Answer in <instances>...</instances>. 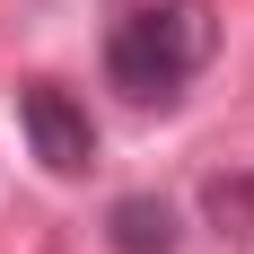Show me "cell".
Here are the masks:
<instances>
[{
  "label": "cell",
  "mask_w": 254,
  "mask_h": 254,
  "mask_svg": "<svg viewBox=\"0 0 254 254\" xmlns=\"http://www.w3.org/2000/svg\"><path fill=\"white\" fill-rule=\"evenodd\" d=\"M210 44H219L210 0H123L105 26V79L131 105H167L210 62Z\"/></svg>",
  "instance_id": "obj_1"
},
{
  "label": "cell",
  "mask_w": 254,
  "mask_h": 254,
  "mask_svg": "<svg viewBox=\"0 0 254 254\" xmlns=\"http://www.w3.org/2000/svg\"><path fill=\"white\" fill-rule=\"evenodd\" d=\"M26 131H35V158H44L53 176H79V167L97 158V131H88V114H79L62 88H35V97H26Z\"/></svg>",
  "instance_id": "obj_2"
},
{
  "label": "cell",
  "mask_w": 254,
  "mask_h": 254,
  "mask_svg": "<svg viewBox=\"0 0 254 254\" xmlns=\"http://www.w3.org/2000/svg\"><path fill=\"white\" fill-rule=\"evenodd\" d=\"M105 246L114 254H176V210L158 193H123L105 210Z\"/></svg>",
  "instance_id": "obj_3"
},
{
  "label": "cell",
  "mask_w": 254,
  "mask_h": 254,
  "mask_svg": "<svg viewBox=\"0 0 254 254\" xmlns=\"http://www.w3.org/2000/svg\"><path fill=\"white\" fill-rule=\"evenodd\" d=\"M202 210L219 237H254V176H210L202 184Z\"/></svg>",
  "instance_id": "obj_4"
}]
</instances>
